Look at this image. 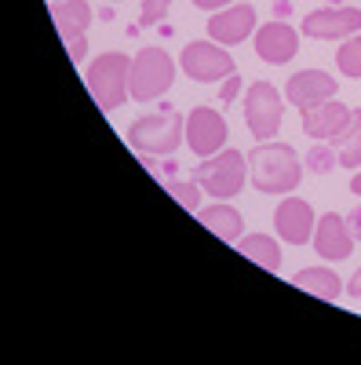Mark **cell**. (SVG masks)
<instances>
[{"label":"cell","mask_w":361,"mask_h":365,"mask_svg":"<svg viewBox=\"0 0 361 365\" xmlns=\"http://www.w3.org/2000/svg\"><path fill=\"white\" fill-rule=\"evenodd\" d=\"M303 168H307L303 158L288 143L266 139L248 150V179L259 194H270V197L295 194V187L303 182Z\"/></svg>","instance_id":"6da1fadb"},{"label":"cell","mask_w":361,"mask_h":365,"mask_svg":"<svg viewBox=\"0 0 361 365\" xmlns=\"http://www.w3.org/2000/svg\"><path fill=\"white\" fill-rule=\"evenodd\" d=\"M128 143L146 158H172L187 143V113L172 106H164L161 113H146L128 125Z\"/></svg>","instance_id":"7a4b0ae2"},{"label":"cell","mask_w":361,"mask_h":365,"mask_svg":"<svg viewBox=\"0 0 361 365\" xmlns=\"http://www.w3.org/2000/svg\"><path fill=\"white\" fill-rule=\"evenodd\" d=\"M132 55L125 51H103L95 55L84 70V84L92 91V99L99 110H120L132 99Z\"/></svg>","instance_id":"3957f363"},{"label":"cell","mask_w":361,"mask_h":365,"mask_svg":"<svg viewBox=\"0 0 361 365\" xmlns=\"http://www.w3.org/2000/svg\"><path fill=\"white\" fill-rule=\"evenodd\" d=\"M194 179L201 182V190L216 201H230L245 190L248 182V154L226 146L212 158H201V165L194 168Z\"/></svg>","instance_id":"277c9868"},{"label":"cell","mask_w":361,"mask_h":365,"mask_svg":"<svg viewBox=\"0 0 361 365\" xmlns=\"http://www.w3.org/2000/svg\"><path fill=\"white\" fill-rule=\"evenodd\" d=\"M175 70H179V63L161 48L135 51L132 55V81H128L132 99L135 103H157L161 96H168L175 84Z\"/></svg>","instance_id":"5b68a950"},{"label":"cell","mask_w":361,"mask_h":365,"mask_svg":"<svg viewBox=\"0 0 361 365\" xmlns=\"http://www.w3.org/2000/svg\"><path fill=\"white\" fill-rule=\"evenodd\" d=\"M285 96L270 84V81H252L245 88V99H241V106H245V125L252 132L256 143H266V139H278L281 132V120H285Z\"/></svg>","instance_id":"8992f818"},{"label":"cell","mask_w":361,"mask_h":365,"mask_svg":"<svg viewBox=\"0 0 361 365\" xmlns=\"http://www.w3.org/2000/svg\"><path fill=\"white\" fill-rule=\"evenodd\" d=\"M179 70L197 84H216V81H226L230 73H237V63L223 44H216L212 37H208V41H190L183 48Z\"/></svg>","instance_id":"52a82bcc"},{"label":"cell","mask_w":361,"mask_h":365,"mask_svg":"<svg viewBox=\"0 0 361 365\" xmlns=\"http://www.w3.org/2000/svg\"><path fill=\"white\" fill-rule=\"evenodd\" d=\"M230 125L226 117L212 106H194L187 113V146L194 150V158H212L219 150H226Z\"/></svg>","instance_id":"ba28073f"},{"label":"cell","mask_w":361,"mask_h":365,"mask_svg":"<svg viewBox=\"0 0 361 365\" xmlns=\"http://www.w3.org/2000/svg\"><path fill=\"white\" fill-rule=\"evenodd\" d=\"M314 227H318V212L310 208L307 197H281L278 208H274V234L285 241V245L299 249L307 245V241L314 237Z\"/></svg>","instance_id":"9c48e42d"},{"label":"cell","mask_w":361,"mask_h":365,"mask_svg":"<svg viewBox=\"0 0 361 365\" xmlns=\"http://www.w3.org/2000/svg\"><path fill=\"white\" fill-rule=\"evenodd\" d=\"M256 29H259V15L252 4H230L216 15H208V37H212L216 44L223 48H237V44H245L248 37H256Z\"/></svg>","instance_id":"30bf717a"},{"label":"cell","mask_w":361,"mask_h":365,"mask_svg":"<svg viewBox=\"0 0 361 365\" xmlns=\"http://www.w3.org/2000/svg\"><path fill=\"white\" fill-rule=\"evenodd\" d=\"M303 37L310 41H347L361 34V8H318L303 19Z\"/></svg>","instance_id":"8fae6325"},{"label":"cell","mask_w":361,"mask_h":365,"mask_svg":"<svg viewBox=\"0 0 361 365\" xmlns=\"http://www.w3.org/2000/svg\"><path fill=\"white\" fill-rule=\"evenodd\" d=\"M310 245H314V252H318L325 263H343V259L354 256L357 237L350 234L347 216H340V212H325V216H318V227H314Z\"/></svg>","instance_id":"7c38bea8"},{"label":"cell","mask_w":361,"mask_h":365,"mask_svg":"<svg viewBox=\"0 0 361 365\" xmlns=\"http://www.w3.org/2000/svg\"><path fill=\"white\" fill-rule=\"evenodd\" d=\"M340 96V81L325 70H299L285 81V99L295 110H310Z\"/></svg>","instance_id":"4fadbf2b"},{"label":"cell","mask_w":361,"mask_h":365,"mask_svg":"<svg viewBox=\"0 0 361 365\" xmlns=\"http://www.w3.org/2000/svg\"><path fill=\"white\" fill-rule=\"evenodd\" d=\"M256 55L263 58L266 66H285L299 55V29L288 26V22H263L256 29Z\"/></svg>","instance_id":"5bb4252c"},{"label":"cell","mask_w":361,"mask_h":365,"mask_svg":"<svg viewBox=\"0 0 361 365\" xmlns=\"http://www.w3.org/2000/svg\"><path fill=\"white\" fill-rule=\"evenodd\" d=\"M350 113H354V106H347V103L336 96V99H328V103H321V106L299 110V125H303V135H307V139L328 143V139H336V135L350 125Z\"/></svg>","instance_id":"9a60e30c"},{"label":"cell","mask_w":361,"mask_h":365,"mask_svg":"<svg viewBox=\"0 0 361 365\" xmlns=\"http://www.w3.org/2000/svg\"><path fill=\"white\" fill-rule=\"evenodd\" d=\"M292 285L303 289L325 303H340V296L347 292V282L340 278V274L333 270V263H321V267H303L292 274Z\"/></svg>","instance_id":"2e32d148"},{"label":"cell","mask_w":361,"mask_h":365,"mask_svg":"<svg viewBox=\"0 0 361 365\" xmlns=\"http://www.w3.org/2000/svg\"><path fill=\"white\" fill-rule=\"evenodd\" d=\"M201 227H208L216 237H223L226 245H237L241 237H245V216L230 205V201H216V205H201L197 212Z\"/></svg>","instance_id":"e0dca14e"},{"label":"cell","mask_w":361,"mask_h":365,"mask_svg":"<svg viewBox=\"0 0 361 365\" xmlns=\"http://www.w3.org/2000/svg\"><path fill=\"white\" fill-rule=\"evenodd\" d=\"M51 19H55V29L63 41H73V37H88V26H92L95 11L88 0H55L51 4Z\"/></svg>","instance_id":"ac0fdd59"},{"label":"cell","mask_w":361,"mask_h":365,"mask_svg":"<svg viewBox=\"0 0 361 365\" xmlns=\"http://www.w3.org/2000/svg\"><path fill=\"white\" fill-rule=\"evenodd\" d=\"M237 252L245 256V259H252V263H259L270 274H278L281 270V259H285L278 237H270V234H245V237L237 241Z\"/></svg>","instance_id":"d6986e66"},{"label":"cell","mask_w":361,"mask_h":365,"mask_svg":"<svg viewBox=\"0 0 361 365\" xmlns=\"http://www.w3.org/2000/svg\"><path fill=\"white\" fill-rule=\"evenodd\" d=\"M328 143H333V150L340 154V168H361V110H354L350 125Z\"/></svg>","instance_id":"ffe728a7"},{"label":"cell","mask_w":361,"mask_h":365,"mask_svg":"<svg viewBox=\"0 0 361 365\" xmlns=\"http://www.w3.org/2000/svg\"><path fill=\"white\" fill-rule=\"evenodd\" d=\"M164 190H168L179 205H183L187 212H194V216L201 212V197H208V194L201 190V182H197V179H168V182H164Z\"/></svg>","instance_id":"44dd1931"},{"label":"cell","mask_w":361,"mask_h":365,"mask_svg":"<svg viewBox=\"0 0 361 365\" xmlns=\"http://www.w3.org/2000/svg\"><path fill=\"white\" fill-rule=\"evenodd\" d=\"M336 66L343 77L350 81H361V34L340 41V51H336Z\"/></svg>","instance_id":"7402d4cb"},{"label":"cell","mask_w":361,"mask_h":365,"mask_svg":"<svg viewBox=\"0 0 361 365\" xmlns=\"http://www.w3.org/2000/svg\"><path fill=\"white\" fill-rule=\"evenodd\" d=\"M303 165H307L314 175H328V172H336V168H340V154L333 150V143H318V146L307 150Z\"/></svg>","instance_id":"603a6c76"},{"label":"cell","mask_w":361,"mask_h":365,"mask_svg":"<svg viewBox=\"0 0 361 365\" xmlns=\"http://www.w3.org/2000/svg\"><path fill=\"white\" fill-rule=\"evenodd\" d=\"M172 11V0H142V8H139V26H157L164 22Z\"/></svg>","instance_id":"cb8c5ba5"},{"label":"cell","mask_w":361,"mask_h":365,"mask_svg":"<svg viewBox=\"0 0 361 365\" xmlns=\"http://www.w3.org/2000/svg\"><path fill=\"white\" fill-rule=\"evenodd\" d=\"M237 96H241V77H237V73H230V77L223 81V88H219V99H223V106H230Z\"/></svg>","instance_id":"d4e9b609"},{"label":"cell","mask_w":361,"mask_h":365,"mask_svg":"<svg viewBox=\"0 0 361 365\" xmlns=\"http://www.w3.org/2000/svg\"><path fill=\"white\" fill-rule=\"evenodd\" d=\"M66 51H70V58L80 66L84 58H88V37H73V41H66Z\"/></svg>","instance_id":"484cf974"},{"label":"cell","mask_w":361,"mask_h":365,"mask_svg":"<svg viewBox=\"0 0 361 365\" xmlns=\"http://www.w3.org/2000/svg\"><path fill=\"white\" fill-rule=\"evenodd\" d=\"M190 4H194L197 11H208V15H216V11H223V8L237 4V0H190Z\"/></svg>","instance_id":"4316f807"},{"label":"cell","mask_w":361,"mask_h":365,"mask_svg":"<svg viewBox=\"0 0 361 365\" xmlns=\"http://www.w3.org/2000/svg\"><path fill=\"white\" fill-rule=\"evenodd\" d=\"M347 296H350V299H361V267L347 278Z\"/></svg>","instance_id":"83f0119b"},{"label":"cell","mask_w":361,"mask_h":365,"mask_svg":"<svg viewBox=\"0 0 361 365\" xmlns=\"http://www.w3.org/2000/svg\"><path fill=\"white\" fill-rule=\"evenodd\" d=\"M347 227H350V234L361 241V205H357V208L350 212V216H347Z\"/></svg>","instance_id":"f1b7e54d"},{"label":"cell","mask_w":361,"mask_h":365,"mask_svg":"<svg viewBox=\"0 0 361 365\" xmlns=\"http://www.w3.org/2000/svg\"><path fill=\"white\" fill-rule=\"evenodd\" d=\"M350 194H354V197H361V168L350 175Z\"/></svg>","instance_id":"f546056e"},{"label":"cell","mask_w":361,"mask_h":365,"mask_svg":"<svg viewBox=\"0 0 361 365\" xmlns=\"http://www.w3.org/2000/svg\"><path fill=\"white\" fill-rule=\"evenodd\" d=\"M110 4H120V0H110Z\"/></svg>","instance_id":"4dcf8cb0"}]
</instances>
